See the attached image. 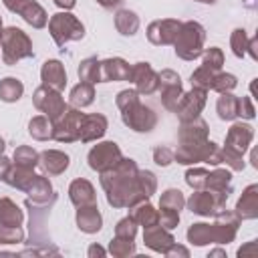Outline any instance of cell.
I'll list each match as a JSON object with an SVG mask.
<instances>
[{
  "label": "cell",
  "instance_id": "obj_1",
  "mask_svg": "<svg viewBox=\"0 0 258 258\" xmlns=\"http://www.w3.org/2000/svg\"><path fill=\"white\" fill-rule=\"evenodd\" d=\"M202 40H204V30L200 24L196 22H187L183 26V32H181V40L175 44V52L183 58H196L200 54V46H202Z\"/></svg>",
  "mask_w": 258,
  "mask_h": 258
},
{
  "label": "cell",
  "instance_id": "obj_2",
  "mask_svg": "<svg viewBox=\"0 0 258 258\" xmlns=\"http://www.w3.org/2000/svg\"><path fill=\"white\" fill-rule=\"evenodd\" d=\"M2 42H4V58H6V62H14L20 56H28L32 52L28 38L18 28H8L4 32V36H2Z\"/></svg>",
  "mask_w": 258,
  "mask_h": 258
},
{
  "label": "cell",
  "instance_id": "obj_3",
  "mask_svg": "<svg viewBox=\"0 0 258 258\" xmlns=\"http://www.w3.org/2000/svg\"><path fill=\"white\" fill-rule=\"evenodd\" d=\"M50 30H52V36L58 44H62L69 38H81L83 36V24H79L75 20V16H71V14H56L50 22Z\"/></svg>",
  "mask_w": 258,
  "mask_h": 258
},
{
  "label": "cell",
  "instance_id": "obj_4",
  "mask_svg": "<svg viewBox=\"0 0 258 258\" xmlns=\"http://www.w3.org/2000/svg\"><path fill=\"white\" fill-rule=\"evenodd\" d=\"M117 159H119V149L115 143H101L89 153V161L93 169H103L111 165V161L115 163Z\"/></svg>",
  "mask_w": 258,
  "mask_h": 258
},
{
  "label": "cell",
  "instance_id": "obj_5",
  "mask_svg": "<svg viewBox=\"0 0 258 258\" xmlns=\"http://www.w3.org/2000/svg\"><path fill=\"white\" fill-rule=\"evenodd\" d=\"M42 79L46 85H52L54 89H62L64 83H67V75L60 67V62L56 60H48L44 62V69H42Z\"/></svg>",
  "mask_w": 258,
  "mask_h": 258
},
{
  "label": "cell",
  "instance_id": "obj_6",
  "mask_svg": "<svg viewBox=\"0 0 258 258\" xmlns=\"http://www.w3.org/2000/svg\"><path fill=\"white\" fill-rule=\"evenodd\" d=\"M135 77H137V87L141 93H151L155 89V77L145 62H139V67L135 69Z\"/></svg>",
  "mask_w": 258,
  "mask_h": 258
},
{
  "label": "cell",
  "instance_id": "obj_7",
  "mask_svg": "<svg viewBox=\"0 0 258 258\" xmlns=\"http://www.w3.org/2000/svg\"><path fill=\"white\" fill-rule=\"evenodd\" d=\"M250 137H252V131H250L248 125H234L232 131H230L228 141H230V143L236 141L238 145H234L230 151H244V149H246V143L250 141Z\"/></svg>",
  "mask_w": 258,
  "mask_h": 258
},
{
  "label": "cell",
  "instance_id": "obj_8",
  "mask_svg": "<svg viewBox=\"0 0 258 258\" xmlns=\"http://www.w3.org/2000/svg\"><path fill=\"white\" fill-rule=\"evenodd\" d=\"M42 159H44L42 165L48 171H52V173H58V171H62L69 165V157L62 155V153H58V151H48V153L42 155Z\"/></svg>",
  "mask_w": 258,
  "mask_h": 258
},
{
  "label": "cell",
  "instance_id": "obj_9",
  "mask_svg": "<svg viewBox=\"0 0 258 258\" xmlns=\"http://www.w3.org/2000/svg\"><path fill=\"white\" fill-rule=\"evenodd\" d=\"M185 105H187V109H183V113H181V119L183 121H187V119H191V117L198 115V111L204 105V93L202 91H194L191 95L185 97Z\"/></svg>",
  "mask_w": 258,
  "mask_h": 258
},
{
  "label": "cell",
  "instance_id": "obj_10",
  "mask_svg": "<svg viewBox=\"0 0 258 258\" xmlns=\"http://www.w3.org/2000/svg\"><path fill=\"white\" fill-rule=\"evenodd\" d=\"M22 95V85L16 79H4L0 83V97L4 101H16Z\"/></svg>",
  "mask_w": 258,
  "mask_h": 258
},
{
  "label": "cell",
  "instance_id": "obj_11",
  "mask_svg": "<svg viewBox=\"0 0 258 258\" xmlns=\"http://www.w3.org/2000/svg\"><path fill=\"white\" fill-rule=\"evenodd\" d=\"M117 26H119V30L123 34H135V30H137V18H135V14L133 12H127V10L119 12Z\"/></svg>",
  "mask_w": 258,
  "mask_h": 258
},
{
  "label": "cell",
  "instance_id": "obj_12",
  "mask_svg": "<svg viewBox=\"0 0 258 258\" xmlns=\"http://www.w3.org/2000/svg\"><path fill=\"white\" fill-rule=\"evenodd\" d=\"M105 71H107V79H125V77H129V67L123 62V60H119V58H115V60H107L105 62Z\"/></svg>",
  "mask_w": 258,
  "mask_h": 258
},
{
  "label": "cell",
  "instance_id": "obj_13",
  "mask_svg": "<svg viewBox=\"0 0 258 258\" xmlns=\"http://www.w3.org/2000/svg\"><path fill=\"white\" fill-rule=\"evenodd\" d=\"M238 101L234 99V97H230V95H224L222 99H220V103H218V111H220V117L222 119H232V117H236L238 113H236V109H234V105H236Z\"/></svg>",
  "mask_w": 258,
  "mask_h": 258
},
{
  "label": "cell",
  "instance_id": "obj_14",
  "mask_svg": "<svg viewBox=\"0 0 258 258\" xmlns=\"http://www.w3.org/2000/svg\"><path fill=\"white\" fill-rule=\"evenodd\" d=\"M73 103L75 105H89L93 101V89L89 85H79L77 89H73Z\"/></svg>",
  "mask_w": 258,
  "mask_h": 258
},
{
  "label": "cell",
  "instance_id": "obj_15",
  "mask_svg": "<svg viewBox=\"0 0 258 258\" xmlns=\"http://www.w3.org/2000/svg\"><path fill=\"white\" fill-rule=\"evenodd\" d=\"M99 62L97 60H85L83 67L79 69V75L85 79V81H93V83H99Z\"/></svg>",
  "mask_w": 258,
  "mask_h": 258
},
{
  "label": "cell",
  "instance_id": "obj_16",
  "mask_svg": "<svg viewBox=\"0 0 258 258\" xmlns=\"http://www.w3.org/2000/svg\"><path fill=\"white\" fill-rule=\"evenodd\" d=\"M204 64H206V69H210V67L212 69H220V64H222V52L218 48H210L208 54H206Z\"/></svg>",
  "mask_w": 258,
  "mask_h": 258
},
{
  "label": "cell",
  "instance_id": "obj_17",
  "mask_svg": "<svg viewBox=\"0 0 258 258\" xmlns=\"http://www.w3.org/2000/svg\"><path fill=\"white\" fill-rule=\"evenodd\" d=\"M16 161H20L22 165H34L36 163V153L32 149L22 147V149L16 151Z\"/></svg>",
  "mask_w": 258,
  "mask_h": 258
},
{
  "label": "cell",
  "instance_id": "obj_18",
  "mask_svg": "<svg viewBox=\"0 0 258 258\" xmlns=\"http://www.w3.org/2000/svg\"><path fill=\"white\" fill-rule=\"evenodd\" d=\"M46 129V121L44 119H34L32 123H30V133L34 135V137H38V139H44V137H48V131H44Z\"/></svg>",
  "mask_w": 258,
  "mask_h": 258
},
{
  "label": "cell",
  "instance_id": "obj_19",
  "mask_svg": "<svg viewBox=\"0 0 258 258\" xmlns=\"http://www.w3.org/2000/svg\"><path fill=\"white\" fill-rule=\"evenodd\" d=\"M234 85H236V79H234L232 75H222V77H218V79L212 83V87H214V89H218V91L232 89Z\"/></svg>",
  "mask_w": 258,
  "mask_h": 258
},
{
  "label": "cell",
  "instance_id": "obj_20",
  "mask_svg": "<svg viewBox=\"0 0 258 258\" xmlns=\"http://www.w3.org/2000/svg\"><path fill=\"white\" fill-rule=\"evenodd\" d=\"M155 159H157V163H163V165H167V163H169L167 151H163V153H161V151L157 149V151H155Z\"/></svg>",
  "mask_w": 258,
  "mask_h": 258
},
{
  "label": "cell",
  "instance_id": "obj_21",
  "mask_svg": "<svg viewBox=\"0 0 258 258\" xmlns=\"http://www.w3.org/2000/svg\"><path fill=\"white\" fill-rule=\"evenodd\" d=\"M2 149H4V143H2V139H0V151H2Z\"/></svg>",
  "mask_w": 258,
  "mask_h": 258
},
{
  "label": "cell",
  "instance_id": "obj_22",
  "mask_svg": "<svg viewBox=\"0 0 258 258\" xmlns=\"http://www.w3.org/2000/svg\"><path fill=\"white\" fill-rule=\"evenodd\" d=\"M202 2H216V0H202Z\"/></svg>",
  "mask_w": 258,
  "mask_h": 258
}]
</instances>
